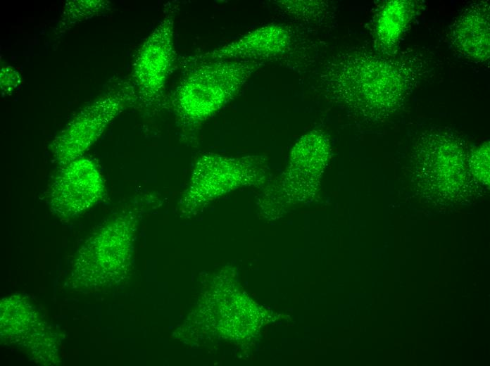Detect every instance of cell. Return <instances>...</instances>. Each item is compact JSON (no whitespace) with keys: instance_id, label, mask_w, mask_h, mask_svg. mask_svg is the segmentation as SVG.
<instances>
[{"instance_id":"obj_1","label":"cell","mask_w":490,"mask_h":366,"mask_svg":"<svg viewBox=\"0 0 490 366\" xmlns=\"http://www.w3.org/2000/svg\"><path fill=\"white\" fill-rule=\"evenodd\" d=\"M405 65L371 52L346 51L322 68L318 87L326 97L351 107L372 110L399 100L412 84Z\"/></svg>"},{"instance_id":"obj_2","label":"cell","mask_w":490,"mask_h":366,"mask_svg":"<svg viewBox=\"0 0 490 366\" xmlns=\"http://www.w3.org/2000/svg\"><path fill=\"white\" fill-rule=\"evenodd\" d=\"M265 63L205 60L183 61L184 73L172 93L171 105L184 131H193L235 98Z\"/></svg>"},{"instance_id":"obj_3","label":"cell","mask_w":490,"mask_h":366,"mask_svg":"<svg viewBox=\"0 0 490 366\" xmlns=\"http://www.w3.org/2000/svg\"><path fill=\"white\" fill-rule=\"evenodd\" d=\"M313 42L294 27L272 23L254 29L218 49L197 55L205 60L280 62L287 66L308 65Z\"/></svg>"},{"instance_id":"obj_4","label":"cell","mask_w":490,"mask_h":366,"mask_svg":"<svg viewBox=\"0 0 490 366\" xmlns=\"http://www.w3.org/2000/svg\"><path fill=\"white\" fill-rule=\"evenodd\" d=\"M177 4L169 2L164 15L139 48L132 65V80L138 102L159 105L176 60L174 27Z\"/></svg>"},{"instance_id":"obj_5","label":"cell","mask_w":490,"mask_h":366,"mask_svg":"<svg viewBox=\"0 0 490 366\" xmlns=\"http://www.w3.org/2000/svg\"><path fill=\"white\" fill-rule=\"evenodd\" d=\"M138 98L132 82L118 80L104 94L85 107L51 144L61 162L75 160L101 135L106 127Z\"/></svg>"},{"instance_id":"obj_6","label":"cell","mask_w":490,"mask_h":366,"mask_svg":"<svg viewBox=\"0 0 490 366\" xmlns=\"http://www.w3.org/2000/svg\"><path fill=\"white\" fill-rule=\"evenodd\" d=\"M256 167L257 160L251 157L206 153L197 160L183 200L196 205L208 202L241 184Z\"/></svg>"},{"instance_id":"obj_7","label":"cell","mask_w":490,"mask_h":366,"mask_svg":"<svg viewBox=\"0 0 490 366\" xmlns=\"http://www.w3.org/2000/svg\"><path fill=\"white\" fill-rule=\"evenodd\" d=\"M66 172L55 183L52 194L59 195L70 205L77 206V212L96 201L101 194V182L94 165L87 159L73 160L64 169Z\"/></svg>"},{"instance_id":"obj_8","label":"cell","mask_w":490,"mask_h":366,"mask_svg":"<svg viewBox=\"0 0 490 366\" xmlns=\"http://www.w3.org/2000/svg\"><path fill=\"white\" fill-rule=\"evenodd\" d=\"M453 41L463 53L479 61L489 58V12L486 4L477 5L454 25Z\"/></svg>"},{"instance_id":"obj_9","label":"cell","mask_w":490,"mask_h":366,"mask_svg":"<svg viewBox=\"0 0 490 366\" xmlns=\"http://www.w3.org/2000/svg\"><path fill=\"white\" fill-rule=\"evenodd\" d=\"M415 13L414 3L392 1L385 4L377 14L374 30L383 46L395 44L406 30Z\"/></svg>"},{"instance_id":"obj_10","label":"cell","mask_w":490,"mask_h":366,"mask_svg":"<svg viewBox=\"0 0 490 366\" xmlns=\"http://www.w3.org/2000/svg\"><path fill=\"white\" fill-rule=\"evenodd\" d=\"M277 8L299 24L316 27L324 25L332 15L331 5L326 1H275Z\"/></svg>"},{"instance_id":"obj_11","label":"cell","mask_w":490,"mask_h":366,"mask_svg":"<svg viewBox=\"0 0 490 366\" xmlns=\"http://www.w3.org/2000/svg\"><path fill=\"white\" fill-rule=\"evenodd\" d=\"M108 4L107 1L100 0L70 1L66 3L55 34L62 35L78 23L96 15Z\"/></svg>"},{"instance_id":"obj_12","label":"cell","mask_w":490,"mask_h":366,"mask_svg":"<svg viewBox=\"0 0 490 366\" xmlns=\"http://www.w3.org/2000/svg\"><path fill=\"white\" fill-rule=\"evenodd\" d=\"M1 92L9 94L15 92L20 85L22 79L20 72L13 67H4L0 73Z\"/></svg>"}]
</instances>
